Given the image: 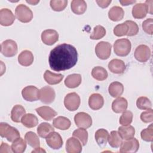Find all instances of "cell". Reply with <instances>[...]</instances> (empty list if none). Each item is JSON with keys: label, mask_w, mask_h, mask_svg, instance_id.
Wrapping results in <instances>:
<instances>
[{"label": "cell", "mask_w": 153, "mask_h": 153, "mask_svg": "<svg viewBox=\"0 0 153 153\" xmlns=\"http://www.w3.org/2000/svg\"><path fill=\"white\" fill-rule=\"evenodd\" d=\"M78 61V53L73 45L63 43L51 50L48 63L50 68L54 71L68 70L74 67Z\"/></svg>", "instance_id": "6da1fadb"}, {"label": "cell", "mask_w": 153, "mask_h": 153, "mask_svg": "<svg viewBox=\"0 0 153 153\" xmlns=\"http://www.w3.org/2000/svg\"><path fill=\"white\" fill-rule=\"evenodd\" d=\"M0 135L10 142H13L20 136L17 129L6 123H1L0 124Z\"/></svg>", "instance_id": "7a4b0ae2"}, {"label": "cell", "mask_w": 153, "mask_h": 153, "mask_svg": "<svg viewBox=\"0 0 153 153\" xmlns=\"http://www.w3.org/2000/svg\"><path fill=\"white\" fill-rule=\"evenodd\" d=\"M131 42L126 38L117 39L114 44V50L115 53L121 57L127 56L131 51Z\"/></svg>", "instance_id": "3957f363"}, {"label": "cell", "mask_w": 153, "mask_h": 153, "mask_svg": "<svg viewBox=\"0 0 153 153\" xmlns=\"http://www.w3.org/2000/svg\"><path fill=\"white\" fill-rule=\"evenodd\" d=\"M15 14L17 19L22 23H28L33 18L32 10L24 4H20L17 6L15 10Z\"/></svg>", "instance_id": "277c9868"}, {"label": "cell", "mask_w": 153, "mask_h": 153, "mask_svg": "<svg viewBox=\"0 0 153 153\" xmlns=\"http://www.w3.org/2000/svg\"><path fill=\"white\" fill-rule=\"evenodd\" d=\"M79 96L75 93H68L64 99V105L65 108L70 111H76L80 105Z\"/></svg>", "instance_id": "5b68a950"}, {"label": "cell", "mask_w": 153, "mask_h": 153, "mask_svg": "<svg viewBox=\"0 0 153 153\" xmlns=\"http://www.w3.org/2000/svg\"><path fill=\"white\" fill-rule=\"evenodd\" d=\"M1 53L5 57H11L17 53V43L12 39H7L1 45Z\"/></svg>", "instance_id": "8992f818"}, {"label": "cell", "mask_w": 153, "mask_h": 153, "mask_svg": "<svg viewBox=\"0 0 153 153\" xmlns=\"http://www.w3.org/2000/svg\"><path fill=\"white\" fill-rule=\"evenodd\" d=\"M112 46L111 44L106 41H100L95 47V53L97 57L102 60L108 59L111 54Z\"/></svg>", "instance_id": "52a82bcc"}, {"label": "cell", "mask_w": 153, "mask_h": 153, "mask_svg": "<svg viewBox=\"0 0 153 153\" xmlns=\"http://www.w3.org/2000/svg\"><path fill=\"white\" fill-rule=\"evenodd\" d=\"M120 147L121 153H134L139 149V142L137 139L132 137L122 142Z\"/></svg>", "instance_id": "ba28073f"}, {"label": "cell", "mask_w": 153, "mask_h": 153, "mask_svg": "<svg viewBox=\"0 0 153 153\" xmlns=\"http://www.w3.org/2000/svg\"><path fill=\"white\" fill-rule=\"evenodd\" d=\"M39 99L45 104L52 103L55 99L56 93L54 90L50 86H45L39 90Z\"/></svg>", "instance_id": "9c48e42d"}, {"label": "cell", "mask_w": 153, "mask_h": 153, "mask_svg": "<svg viewBox=\"0 0 153 153\" xmlns=\"http://www.w3.org/2000/svg\"><path fill=\"white\" fill-rule=\"evenodd\" d=\"M74 121L76 126L80 128H87L92 125L91 117L84 112L77 113L74 117Z\"/></svg>", "instance_id": "30bf717a"}, {"label": "cell", "mask_w": 153, "mask_h": 153, "mask_svg": "<svg viewBox=\"0 0 153 153\" xmlns=\"http://www.w3.org/2000/svg\"><path fill=\"white\" fill-rule=\"evenodd\" d=\"M135 59L140 62H145L151 57V50L146 45H140L136 47L134 53Z\"/></svg>", "instance_id": "8fae6325"}, {"label": "cell", "mask_w": 153, "mask_h": 153, "mask_svg": "<svg viewBox=\"0 0 153 153\" xmlns=\"http://www.w3.org/2000/svg\"><path fill=\"white\" fill-rule=\"evenodd\" d=\"M23 98L29 102L36 101L39 99V90L33 85L26 86L22 91Z\"/></svg>", "instance_id": "7c38bea8"}, {"label": "cell", "mask_w": 153, "mask_h": 153, "mask_svg": "<svg viewBox=\"0 0 153 153\" xmlns=\"http://www.w3.org/2000/svg\"><path fill=\"white\" fill-rule=\"evenodd\" d=\"M46 142L47 145L53 149H59L63 145V140L59 133L52 131L47 137Z\"/></svg>", "instance_id": "4fadbf2b"}, {"label": "cell", "mask_w": 153, "mask_h": 153, "mask_svg": "<svg viewBox=\"0 0 153 153\" xmlns=\"http://www.w3.org/2000/svg\"><path fill=\"white\" fill-rule=\"evenodd\" d=\"M59 39L58 32L53 29H47L41 33V40L46 45H52Z\"/></svg>", "instance_id": "5bb4252c"}, {"label": "cell", "mask_w": 153, "mask_h": 153, "mask_svg": "<svg viewBox=\"0 0 153 153\" xmlns=\"http://www.w3.org/2000/svg\"><path fill=\"white\" fill-rule=\"evenodd\" d=\"M15 20V16L12 11L8 8H2L0 11V24L2 26L11 25Z\"/></svg>", "instance_id": "9a60e30c"}, {"label": "cell", "mask_w": 153, "mask_h": 153, "mask_svg": "<svg viewBox=\"0 0 153 153\" xmlns=\"http://www.w3.org/2000/svg\"><path fill=\"white\" fill-rule=\"evenodd\" d=\"M36 111L42 118L47 121L51 120L54 117L57 115V112H56L50 106H47L39 107L36 109Z\"/></svg>", "instance_id": "2e32d148"}, {"label": "cell", "mask_w": 153, "mask_h": 153, "mask_svg": "<svg viewBox=\"0 0 153 153\" xmlns=\"http://www.w3.org/2000/svg\"><path fill=\"white\" fill-rule=\"evenodd\" d=\"M108 68L112 73L120 74L124 72L126 69V65L123 60L118 59H114L109 62Z\"/></svg>", "instance_id": "e0dca14e"}, {"label": "cell", "mask_w": 153, "mask_h": 153, "mask_svg": "<svg viewBox=\"0 0 153 153\" xmlns=\"http://www.w3.org/2000/svg\"><path fill=\"white\" fill-rule=\"evenodd\" d=\"M104 104V99L102 96L99 93L92 94L88 99L89 107L93 110H98L102 108Z\"/></svg>", "instance_id": "ac0fdd59"}, {"label": "cell", "mask_w": 153, "mask_h": 153, "mask_svg": "<svg viewBox=\"0 0 153 153\" xmlns=\"http://www.w3.org/2000/svg\"><path fill=\"white\" fill-rule=\"evenodd\" d=\"M66 151L68 153H79L82 151V146L78 139L69 137L66 143Z\"/></svg>", "instance_id": "d6986e66"}, {"label": "cell", "mask_w": 153, "mask_h": 153, "mask_svg": "<svg viewBox=\"0 0 153 153\" xmlns=\"http://www.w3.org/2000/svg\"><path fill=\"white\" fill-rule=\"evenodd\" d=\"M148 13L146 5L144 3H139L134 5L132 8V16L134 18L141 19L146 17Z\"/></svg>", "instance_id": "ffe728a7"}, {"label": "cell", "mask_w": 153, "mask_h": 153, "mask_svg": "<svg viewBox=\"0 0 153 153\" xmlns=\"http://www.w3.org/2000/svg\"><path fill=\"white\" fill-rule=\"evenodd\" d=\"M128 106L126 99L120 97L114 100L112 103V109L115 113H122L125 111Z\"/></svg>", "instance_id": "44dd1931"}, {"label": "cell", "mask_w": 153, "mask_h": 153, "mask_svg": "<svg viewBox=\"0 0 153 153\" xmlns=\"http://www.w3.org/2000/svg\"><path fill=\"white\" fill-rule=\"evenodd\" d=\"M63 75L60 74H55L50 72L48 70L45 71L44 74V78L45 81L50 85H54L60 83L63 78Z\"/></svg>", "instance_id": "7402d4cb"}, {"label": "cell", "mask_w": 153, "mask_h": 153, "mask_svg": "<svg viewBox=\"0 0 153 153\" xmlns=\"http://www.w3.org/2000/svg\"><path fill=\"white\" fill-rule=\"evenodd\" d=\"M19 63L24 66L31 65L33 62V56L32 53L29 50L22 51L18 56Z\"/></svg>", "instance_id": "603a6c76"}, {"label": "cell", "mask_w": 153, "mask_h": 153, "mask_svg": "<svg viewBox=\"0 0 153 153\" xmlns=\"http://www.w3.org/2000/svg\"><path fill=\"white\" fill-rule=\"evenodd\" d=\"M26 114L25 108L20 105H16L11 109V119L15 123L21 122L22 118Z\"/></svg>", "instance_id": "cb8c5ba5"}, {"label": "cell", "mask_w": 153, "mask_h": 153, "mask_svg": "<svg viewBox=\"0 0 153 153\" xmlns=\"http://www.w3.org/2000/svg\"><path fill=\"white\" fill-rule=\"evenodd\" d=\"M81 76L78 74H73L69 75L65 80V85L70 88H74L78 87L81 83Z\"/></svg>", "instance_id": "d4e9b609"}, {"label": "cell", "mask_w": 153, "mask_h": 153, "mask_svg": "<svg viewBox=\"0 0 153 153\" xmlns=\"http://www.w3.org/2000/svg\"><path fill=\"white\" fill-rule=\"evenodd\" d=\"M53 125L54 127L59 130H66L71 127V123L68 118L59 116L53 120Z\"/></svg>", "instance_id": "484cf974"}, {"label": "cell", "mask_w": 153, "mask_h": 153, "mask_svg": "<svg viewBox=\"0 0 153 153\" xmlns=\"http://www.w3.org/2000/svg\"><path fill=\"white\" fill-rule=\"evenodd\" d=\"M108 136V131L103 128L98 129L95 133V140L100 147H104L106 146Z\"/></svg>", "instance_id": "4316f807"}, {"label": "cell", "mask_w": 153, "mask_h": 153, "mask_svg": "<svg viewBox=\"0 0 153 153\" xmlns=\"http://www.w3.org/2000/svg\"><path fill=\"white\" fill-rule=\"evenodd\" d=\"M124 16L123 9L119 6L112 7L108 11V17L110 20L117 22L122 20Z\"/></svg>", "instance_id": "83f0119b"}, {"label": "cell", "mask_w": 153, "mask_h": 153, "mask_svg": "<svg viewBox=\"0 0 153 153\" xmlns=\"http://www.w3.org/2000/svg\"><path fill=\"white\" fill-rule=\"evenodd\" d=\"M71 10L77 15H81L85 13L87 9V4L84 0H74L71 2Z\"/></svg>", "instance_id": "f1b7e54d"}, {"label": "cell", "mask_w": 153, "mask_h": 153, "mask_svg": "<svg viewBox=\"0 0 153 153\" xmlns=\"http://www.w3.org/2000/svg\"><path fill=\"white\" fill-rule=\"evenodd\" d=\"M108 91L109 94L113 97H120L124 91V86L123 85L118 81H114L110 84Z\"/></svg>", "instance_id": "f546056e"}, {"label": "cell", "mask_w": 153, "mask_h": 153, "mask_svg": "<svg viewBox=\"0 0 153 153\" xmlns=\"http://www.w3.org/2000/svg\"><path fill=\"white\" fill-rule=\"evenodd\" d=\"M22 124L27 128H33L37 126L38 123V120L36 116L34 114L29 113L25 114L21 120Z\"/></svg>", "instance_id": "4dcf8cb0"}, {"label": "cell", "mask_w": 153, "mask_h": 153, "mask_svg": "<svg viewBox=\"0 0 153 153\" xmlns=\"http://www.w3.org/2000/svg\"><path fill=\"white\" fill-rule=\"evenodd\" d=\"M118 133L123 139H128L134 137L135 134V129L132 126H121L118 127Z\"/></svg>", "instance_id": "1f68e13d"}, {"label": "cell", "mask_w": 153, "mask_h": 153, "mask_svg": "<svg viewBox=\"0 0 153 153\" xmlns=\"http://www.w3.org/2000/svg\"><path fill=\"white\" fill-rule=\"evenodd\" d=\"M54 129L53 126L47 123H41L37 128V133L38 135L42 138H46Z\"/></svg>", "instance_id": "d6a6232c"}, {"label": "cell", "mask_w": 153, "mask_h": 153, "mask_svg": "<svg viewBox=\"0 0 153 153\" xmlns=\"http://www.w3.org/2000/svg\"><path fill=\"white\" fill-rule=\"evenodd\" d=\"M108 141L109 145L115 148H119L123 142V139L117 131H112L109 134Z\"/></svg>", "instance_id": "836d02e7"}, {"label": "cell", "mask_w": 153, "mask_h": 153, "mask_svg": "<svg viewBox=\"0 0 153 153\" xmlns=\"http://www.w3.org/2000/svg\"><path fill=\"white\" fill-rule=\"evenodd\" d=\"M92 76L98 81H103L108 77V72L105 68L101 66H96L91 71Z\"/></svg>", "instance_id": "e575fe53"}, {"label": "cell", "mask_w": 153, "mask_h": 153, "mask_svg": "<svg viewBox=\"0 0 153 153\" xmlns=\"http://www.w3.org/2000/svg\"><path fill=\"white\" fill-rule=\"evenodd\" d=\"M26 148V141L22 137H19L13 142L11 145L12 151L14 153H22Z\"/></svg>", "instance_id": "d590c367"}, {"label": "cell", "mask_w": 153, "mask_h": 153, "mask_svg": "<svg viewBox=\"0 0 153 153\" xmlns=\"http://www.w3.org/2000/svg\"><path fill=\"white\" fill-rule=\"evenodd\" d=\"M25 139L27 143L31 147L36 148L40 145V142L38 136L33 131H28L25 134Z\"/></svg>", "instance_id": "8d00e7d4"}, {"label": "cell", "mask_w": 153, "mask_h": 153, "mask_svg": "<svg viewBox=\"0 0 153 153\" xmlns=\"http://www.w3.org/2000/svg\"><path fill=\"white\" fill-rule=\"evenodd\" d=\"M72 135L74 137L78 138L82 144L85 145L88 140V132L84 128H79L74 131Z\"/></svg>", "instance_id": "74e56055"}, {"label": "cell", "mask_w": 153, "mask_h": 153, "mask_svg": "<svg viewBox=\"0 0 153 153\" xmlns=\"http://www.w3.org/2000/svg\"><path fill=\"white\" fill-rule=\"evenodd\" d=\"M136 106L139 109L147 110L151 109L152 103L150 100L145 96H141L136 100Z\"/></svg>", "instance_id": "f35d334b"}, {"label": "cell", "mask_w": 153, "mask_h": 153, "mask_svg": "<svg viewBox=\"0 0 153 153\" xmlns=\"http://www.w3.org/2000/svg\"><path fill=\"white\" fill-rule=\"evenodd\" d=\"M105 35L106 30L105 27L101 25H97L94 27L93 32L90 35V37L91 39L97 40L102 38Z\"/></svg>", "instance_id": "ab89813d"}, {"label": "cell", "mask_w": 153, "mask_h": 153, "mask_svg": "<svg viewBox=\"0 0 153 153\" xmlns=\"http://www.w3.org/2000/svg\"><path fill=\"white\" fill-rule=\"evenodd\" d=\"M50 7L55 11H63L68 4L66 0H51L50 2Z\"/></svg>", "instance_id": "60d3db41"}, {"label": "cell", "mask_w": 153, "mask_h": 153, "mask_svg": "<svg viewBox=\"0 0 153 153\" xmlns=\"http://www.w3.org/2000/svg\"><path fill=\"white\" fill-rule=\"evenodd\" d=\"M133 120V113L130 111H125L120 118V124L124 126L130 125Z\"/></svg>", "instance_id": "b9f144b4"}, {"label": "cell", "mask_w": 153, "mask_h": 153, "mask_svg": "<svg viewBox=\"0 0 153 153\" xmlns=\"http://www.w3.org/2000/svg\"><path fill=\"white\" fill-rule=\"evenodd\" d=\"M128 28L127 25L124 22L121 24L117 25L114 29V33L117 36H122L127 35L128 33Z\"/></svg>", "instance_id": "7bdbcfd3"}, {"label": "cell", "mask_w": 153, "mask_h": 153, "mask_svg": "<svg viewBox=\"0 0 153 153\" xmlns=\"http://www.w3.org/2000/svg\"><path fill=\"white\" fill-rule=\"evenodd\" d=\"M142 139L146 142H152L153 140V126L150 124L146 128L143 129L140 133Z\"/></svg>", "instance_id": "ee69618b"}, {"label": "cell", "mask_w": 153, "mask_h": 153, "mask_svg": "<svg viewBox=\"0 0 153 153\" xmlns=\"http://www.w3.org/2000/svg\"><path fill=\"white\" fill-rule=\"evenodd\" d=\"M125 23L127 25L128 30L127 36H132L137 34L139 32V27L137 23L132 20H127Z\"/></svg>", "instance_id": "f6af8a7d"}, {"label": "cell", "mask_w": 153, "mask_h": 153, "mask_svg": "<svg viewBox=\"0 0 153 153\" xmlns=\"http://www.w3.org/2000/svg\"><path fill=\"white\" fill-rule=\"evenodd\" d=\"M152 24H153V19L152 18L146 19L145 21L143 22L142 25L143 30L146 33L149 35H152L153 33Z\"/></svg>", "instance_id": "bcb514c9"}, {"label": "cell", "mask_w": 153, "mask_h": 153, "mask_svg": "<svg viewBox=\"0 0 153 153\" xmlns=\"http://www.w3.org/2000/svg\"><path fill=\"white\" fill-rule=\"evenodd\" d=\"M140 120L145 123H151L153 121V111L152 109H147L140 114Z\"/></svg>", "instance_id": "7dc6e473"}, {"label": "cell", "mask_w": 153, "mask_h": 153, "mask_svg": "<svg viewBox=\"0 0 153 153\" xmlns=\"http://www.w3.org/2000/svg\"><path fill=\"white\" fill-rule=\"evenodd\" d=\"M11 146L6 143L2 142L0 146V153H10L11 152Z\"/></svg>", "instance_id": "c3c4849f"}, {"label": "cell", "mask_w": 153, "mask_h": 153, "mask_svg": "<svg viewBox=\"0 0 153 153\" xmlns=\"http://www.w3.org/2000/svg\"><path fill=\"white\" fill-rule=\"evenodd\" d=\"M96 2L99 7H100L102 8H105L109 6V5L111 2V0H97L96 1Z\"/></svg>", "instance_id": "681fc988"}, {"label": "cell", "mask_w": 153, "mask_h": 153, "mask_svg": "<svg viewBox=\"0 0 153 153\" xmlns=\"http://www.w3.org/2000/svg\"><path fill=\"white\" fill-rule=\"evenodd\" d=\"M152 3H153V1L152 0L146 1L145 3L147 6L148 12L149 13L151 14H152Z\"/></svg>", "instance_id": "f907efd6"}, {"label": "cell", "mask_w": 153, "mask_h": 153, "mask_svg": "<svg viewBox=\"0 0 153 153\" xmlns=\"http://www.w3.org/2000/svg\"><path fill=\"white\" fill-rule=\"evenodd\" d=\"M136 2V1H120V2L123 6H126V5H128L134 4Z\"/></svg>", "instance_id": "816d5d0a"}, {"label": "cell", "mask_w": 153, "mask_h": 153, "mask_svg": "<svg viewBox=\"0 0 153 153\" xmlns=\"http://www.w3.org/2000/svg\"><path fill=\"white\" fill-rule=\"evenodd\" d=\"M32 152H45V151L44 149H43L42 148L37 147L36 148H35L34 150H33L32 151Z\"/></svg>", "instance_id": "f5cc1de1"}, {"label": "cell", "mask_w": 153, "mask_h": 153, "mask_svg": "<svg viewBox=\"0 0 153 153\" xmlns=\"http://www.w3.org/2000/svg\"><path fill=\"white\" fill-rule=\"evenodd\" d=\"M39 2V1H26L27 3H29L31 5H36Z\"/></svg>", "instance_id": "db71d44e"}]
</instances>
